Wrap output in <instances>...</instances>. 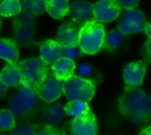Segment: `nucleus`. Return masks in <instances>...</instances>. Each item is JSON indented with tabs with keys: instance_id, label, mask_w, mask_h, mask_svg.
I'll return each mask as SVG.
<instances>
[{
	"instance_id": "1",
	"label": "nucleus",
	"mask_w": 151,
	"mask_h": 135,
	"mask_svg": "<svg viewBox=\"0 0 151 135\" xmlns=\"http://www.w3.org/2000/svg\"><path fill=\"white\" fill-rule=\"evenodd\" d=\"M119 109L124 117L142 126L150 120L151 99L139 88H125L119 101Z\"/></svg>"
},
{
	"instance_id": "2",
	"label": "nucleus",
	"mask_w": 151,
	"mask_h": 135,
	"mask_svg": "<svg viewBox=\"0 0 151 135\" xmlns=\"http://www.w3.org/2000/svg\"><path fill=\"white\" fill-rule=\"evenodd\" d=\"M8 101V110L15 119L22 118L38 109L42 100L37 96L35 89L20 85Z\"/></svg>"
},
{
	"instance_id": "3",
	"label": "nucleus",
	"mask_w": 151,
	"mask_h": 135,
	"mask_svg": "<svg viewBox=\"0 0 151 135\" xmlns=\"http://www.w3.org/2000/svg\"><path fill=\"white\" fill-rule=\"evenodd\" d=\"M63 94L69 102L82 101L88 103L96 92L94 82L88 79H83L73 75L62 82Z\"/></svg>"
},
{
	"instance_id": "4",
	"label": "nucleus",
	"mask_w": 151,
	"mask_h": 135,
	"mask_svg": "<svg viewBox=\"0 0 151 135\" xmlns=\"http://www.w3.org/2000/svg\"><path fill=\"white\" fill-rule=\"evenodd\" d=\"M104 27L96 20L81 26L79 35V47L86 54H95L101 50L104 37Z\"/></svg>"
},
{
	"instance_id": "5",
	"label": "nucleus",
	"mask_w": 151,
	"mask_h": 135,
	"mask_svg": "<svg viewBox=\"0 0 151 135\" xmlns=\"http://www.w3.org/2000/svg\"><path fill=\"white\" fill-rule=\"evenodd\" d=\"M17 65L21 76V85L34 89L49 73V65L41 58H28Z\"/></svg>"
},
{
	"instance_id": "6",
	"label": "nucleus",
	"mask_w": 151,
	"mask_h": 135,
	"mask_svg": "<svg viewBox=\"0 0 151 135\" xmlns=\"http://www.w3.org/2000/svg\"><path fill=\"white\" fill-rule=\"evenodd\" d=\"M62 82L53 73H49L35 89L42 101L47 103H53L63 95Z\"/></svg>"
},
{
	"instance_id": "7",
	"label": "nucleus",
	"mask_w": 151,
	"mask_h": 135,
	"mask_svg": "<svg viewBox=\"0 0 151 135\" xmlns=\"http://www.w3.org/2000/svg\"><path fill=\"white\" fill-rule=\"evenodd\" d=\"M146 19L143 12L135 9L128 10L119 22V29L125 34H135L143 30Z\"/></svg>"
},
{
	"instance_id": "8",
	"label": "nucleus",
	"mask_w": 151,
	"mask_h": 135,
	"mask_svg": "<svg viewBox=\"0 0 151 135\" xmlns=\"http://www.w3.org/2000/svg\"><path fill=\"white\" fill-rule=\"evenodd\" d=\"M81 26L75 21L69 20L63 23L58 29L56 42L64 49L77 46L79 44V35Z\"/></svg>"
},
{
	"instance_id": "9",
	"label": "nucleus",
	"mask_w": 151,
	"mask_h": 135,
	"mask_svg": "<svg viewBox=\"0 0 151 135\" xmlns=\"http://www.w3.org/2000/svg\"><path fill=\"white\" fill-rule=\"evenodd\" d=\"M121 11V7L116 0H99L94 5L95 19L100 23L115 20Z\"/></svg>"
},
{
	"instance_id": "10",
	"label": "nucleus",
	"mask_w": 151,
	"mask_h": 135,
	"mask_svg": "<svg viewBox=\"0 0 151 135\" xmlns=\"http://www.w3.org/2000/svg\"><path fill=\"white\" fill-rule=\"evenodd\" d=\"M147 65L148 63L144 60L130 63L125 66L123 77L126 88H139L142 84L143 79L146 74Z\"/></svg>"
},
{
	"instance_id": "11",
	"label": "nucleus",
	"mask_w": 151,
	"mask_h": 135,
	"mask_svg": "<svg viewBox=\"0 0 151 135\" xmlns=\"http://www.w3.org/2000/svg\"><path fill=\"white\" fill-rule=\"evenodd\" d=\"M97 119L93 111L86 117L73 118L70 124L71 135H97Z\"/></svg>"
},
{
	"instance_id": "12",
	"label": "nucleus",
	"mask_w": 151,
	"mask_h": 135,
	"mask_svg": "<svg viewBox=\"0 0 151 135\" xmlns=\"http://www.w3.org/2000/svg\"><path fill=\"white\" fill-rule=\"evenodd\" d=\"M69 12L73 21L80 26L96 20L94 17V4L87 1H76L69 5Z\"/></svg>"
},
{
	"instance_id": "13",
	"label": "nucleus",
	"mask_w": 151,
	"mask_h": 135,
	"mask_svg": "<svg viewBox=\"0 0 151 135\" xmlns=\"http://www.w3.org/2000/svg\"><path fill=\"white\" fill-rule=\"evenodd\" d=\"M63 50L56 41L46 40L40 44V58L47 65H51L63 57Z\"/></svg>"
},
{
	"instance_id": "14",
	"label": "nucleus",
	"mask_w": 151,
	"mask_h": 135,
	"mask_svg": "<svg viewBox=\"0 0 151 135\" xmlns=\"http://www.w3.org/2000/svg\"><path fill=\"white\" fill-rule=\"evenodd\" d=\"M51 70L53 74L59 80L64 81L73 75L75 70V63L72 59L61 57L52 64Z\"/></svg>"
},
{
	"instance_id": "15",
	"label": "nucleus",
	"mask_w": 151,
	"mask_h": 135,
	"mask_svg": "<svg viewBox=\"0 0 151 135\" xmlns=\"http://www.w3.org/2000/svg\"><path fill=\"white\" fill-rule=\"evenodd\" d=\"M42 114L47 125L53 126L61 124L66 116L64 107L61 104L53 103H50L49 105L44 107Z\"/></svg>"
},
{
	"instance_id": "16",
	"label": "nucleus",
	"mask_w": 151,
	"mask_h": 135,
	"mask_svg": "<svg viewBox=\"0 0 151 135\" xmlns=\"http://www.w3.org/2000/svg\"><path fill=\"white\" fill-rule=\"evenodd\" d=\"M0 80L8 88H18L21 85V76L16 63H9L1 71Z\"/></svg>"
},
{
	"instance_id": "17",
	"label": "nucleus",
	"mask_w": 151,
	"mask_h": 135,
	"mask_svg": "<svg viewBox=\"0 0 151 135\" xmlns=\"http://www.w3.org/2000/svg\"><path fill=\"white\" fill-rule=\"evenodd\" d=\"M126 37L127 34H123L119 28L105 33L101 49L106 51L116 50L120 47L122 42L126 39Z\"/></svg>"
},
{
	"instance_id": "18",
	"label": "nucleus",
	"mask_w": 151,
	"mask_h": 135,
	"mask_svg": "<svg viewBox=\"0 0 151 135\" xmlns=\"http://www.w3.org/2000/svg\"><path fill=\"white\" fill-rule=\"evenodd\" d=\"M19 57L17 43L10 39L0 38V58L9 63H16Z\"/></svg>"
},
{
	"instance_id": "19",
	"label": "nucleus",
	"mask_w": 151,
	"mask_h": 135,
	"mask_svg": "<svg viewBox=\"0 0 151 135\" xmlns=\"http://www.w3.org/2000/svg\"><path fill=\"white\" fill-rule=\"evenodd\" d=\"M64 110L67 116L72 118H79L88 116L92 112L88 103L82 101H71L64 107Z\"/></svg>"
},
{
	"instance_id": "20",
	"label": "nucleus",
	"mask_w": 151,
	"mask_h": 135,
	"mask_svg": "<svg viewBox=\"0 0 151 135\" xmlns=\"http://www.w3.org/2000/svg\"><path fill=\"white\" fill-rule=\"evenodd\" d=\"M46 11L54 19H63L69 12L68 0H46Z\"/></svg>"
},
{
	"instance_id": "21",
	"label": "nucleus",
	"mask_w": 151,
	"mask_h": 135,
	"mask_svg": "<svg viewBox=\"0 0 151 135\" xmlns=\"http://www.w3.org/2000/svg\"><path fill=\"white\" fill-rule=\"evenodd\" d=\"M21 10L28 15L38 16L46 11V0H21Z\"/></svg>"
},
{
	"instance_id": "22",
	"label": "nucleus",
	"mask_w": 151,
	"mask_h": 135,
	"mask_svg": "<svg viewBox=\"0 0 151 135\" xmlns=\"http://www.w3.org/2000/svg\"><path fill=\"white\" fill-rule=\"evenodd\" d=\"M21 11V4L19 0H4L0 4V15L4 17H11L19 14Z\"/></svg>"
},
{
	"instance_id": "23",
	"label": "nucleus",
	"mask_w": 151,
	"mask_h": 135,
	"mask_svg": "<svg viewBox=\"0 0 151 135\" xmlns=\"http://www.w3.org/2000/svg\"><path fill=\"white\" fill-rule=\"evenodd\" d=\"M15 125V118L9 110H0V132L11 130Z\"/></svg>"
},
{
	"instance_id": "24",
	"label": "nucleus",
	"mask_w": 151,
	"mask_h": 135,
	"mask_svg": "<svg viewBox=\"0 0 151 135\" xmlns=\"http://www.w3.org/2000/svg\"><path fill=\"white\" fill-rule=\"evenodd\" d=\"M11 135H37L35 128L28 123L15 124L11 129Z\"/></svg>"
},
{
	"instance_id": "25",
	"label": "nucleus",
	"mask_w": 151,
	"mask_h": 135,
	"mask_svg": "<svg viewBox=\"0 0 151 135\" xmlns=\"http://www.w3.org/2000/svg\"><path fill=\"white\" fill-rule=\"evenodd\" d=\"M85 53L81 50L79 45L64 48V50H63V56L72 60H75L79 57H81Z\"/></svg>"
},
{
	"instance_id": "26",
	"label": "nucleus",
	"mask_w": 151,
	"mask_h": 135,
	"mask_svg": "<svg viewBox=\"0 0 151 135\" xmlns=\"http://www.w3.org/2000/svg\"><path fill=\"white\" fill-rule=\"evenodd\" d=\"M37 135H66L65 132L56 126L46 125Z\"/></svg>"
},
{
	"instance_id": "27",
	"label": "nucleus",
	"mask_w": 151,
	"mask_h": 135,
	"mask_svg": "<svg viewBox=\"0 0 151 135\" xmlns=\"http://www.w3.org/2000/svg\"><path fill=\"white\" fill-rule=\"evenodd\" d=\"M92 73H93V68L91 67V65L88 64H81L78 66V73L81 78L88 79L92 75Z\"/></svg>"
},
{
	"instance_id": "28",
	"label": "nucleus",
	"mask_w": 151,
	"mask_h": 135,
	"mask_svg": "<svg viewBox=\"0 0 151 135\" xmlns=\"http://www.w3.org/2000/svg\"><path fill=\"white\" fill-rule=\"evenodd\" d=\"M120 7H123L127 10L135 9L139 4L140 0H116Z\"/></svg>"
},
{
	"instance_id": "29",
	"label": "nucleus",
	"mask_w": 151,
	"mask_h": 135,
	"mask_svg": "<svg viewBox=\"0 0 151 135\" xmlns=\"http://www.w3.org/2000/svg\"><path fill=\"white\" fill-rule=\"evenodd\" d=\"M8 91V87L0 80V99L4 97Z\"/></svg>"
},
{
	"instance_id": "30",
	"label": "nucleus",
	"mask_w": 151,
	"mask_h": 135,
	"mask_svg": "<svg viewBox=\"0 0 151 135\" xmlns=\"http://www.w3.org/2000/svg\"><path fill=\"white\" fill-rule=\"evenodd\" d=\"M144 49H146V53H147V59L148 61L150 60V38H149L148 42L144 45Z\"/></svg>"
},
{
	"instance_id": "31",
	"label": "nucleus",
	"mask_w": 151,
	"mask_h": 135,
	"mask_svg": "<svg viewBox=\"0 0 151 135\" xmlns=\"http://www.w3.org/2000/svg\"><path fill=\"white\" fill-rule=\"evenodd\" d=\"M144 31H145V33L147 34V35H148V37L149 38H150L151 37V33H150V22H147L146 24H145V26H144Z\"/></svg>"
},
{
	"instance_id": "32",
	"label": "nucleus",
	"mask_w": 151,
	"mask_h": 135,
	"mask_svg": "<svg viewBox=\"0 0 151 135\" xmlns=\"http://www.w3.org/2000/svg\"><path fill=\"white\" fill-rule=\"evenodd\" d=\"M139 135H151V127L148 126L147 128H145L144 130L142 131V133Z\"/></svg>"
},
{
	"instance_id": "33",
	"label": "nucleus",
	"mask_w": 151,
	"mask_h": 135,
	"mask_svg": "<svg viewBox=\"0 0 151 135\" xmlns=\"http://www.w3.org/2000/svg\"><path fill=\"white\" fill-rule=\"evenodd\" d=\"M1 27H2V20H1V18H0V30H1Z\"/></svg>"
}]
</instances>
